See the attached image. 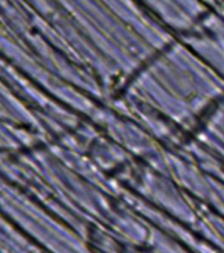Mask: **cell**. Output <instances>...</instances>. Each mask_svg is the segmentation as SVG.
Here are the masks:
<instances>
[]
</instances>
